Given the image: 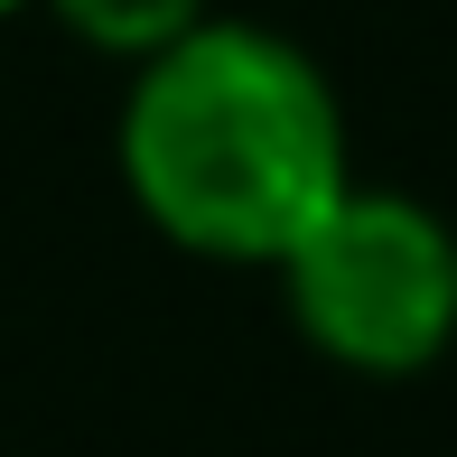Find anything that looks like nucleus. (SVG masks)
Wrapping results in <instances>:
<instances>
[{
	"label": "nucleus",
	"mask_w": 457,
	"mask_h": 457,
	"mask_svg": "<svg viewBox=\"0 0 457 457\" xmlns=\"http://www.w3.org/2000/svg\"><path fill=\"white\" fill-rule=\"evenodd\" d=\"M112 150L131 205L178 253L253 271H280V253L355 187L327 66L262 19H196L178 47L140 56Z\"/></svg>",
	"instance_id": "f257e3e1"
},
{
	"label": "nucleus",
	"mask_w": 457,
	"mask_h": 457,
	"mask_svg": "<svg viewBox=\"0 0 457 457\" xmlns=\"http://www.w3.org/2000/svg\"><path fill=\"white\" fill-rule=\"evenodd\" d=\"M280 289L299 337L373 383L429 373L457 345V234L402 187H345L280 253Z\"/></svg>",
	"instance_id": "f03ea898"
},
{
	"label": "nucleus",
	"mask_w": 457,
	"mask_h": 457,
	"mask_svg": "<svg viewBox=\"0 0 457 457\" xmlns=\"http://www.w3.org/2000/svg\"><path fill=\"white\" fill-rule=\"evenodd\" d=\"M56 19H66L85 47H103V56H159V47H178L196 19H215L205 0H47Z\"/></svg>",
	"instance_id": "7ed1b4c3"
},
{
	"label": "nucleus",
	"mask_w": 457,
	"mask_h": 457,
	"mask_svg": "<svg viewBox=\"0 0 457 457\" xmlns=\"http://www.w3.org/2000/svg\"><path fill=\"white\" fill-rule=\"evenodd\" d=\"M10 10H29V0H0V19H10Z\"/></svg>",
	"instance_id": "20e7f679"
}]
</instances>
